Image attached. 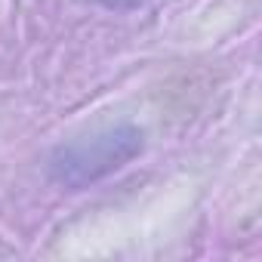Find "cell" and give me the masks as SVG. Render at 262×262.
I'll use <instances>...</instances> for the list:
<instances>
[{"mask_svg": "<svg viewBox=\"0 0 262 262\" xmlns=\"http://www.w3.org/2000/svg\"><path fill=\"white\" fill-rule=\"evenodd\" d=\"M142 148V136L129 126H117L108 129L102 136H93L90 142H74L68 148H62L53 158V176L62 185H86L117 167H123L126 161H133Z\"/></svg>", "mask_w": 262, "mask_h": 262, "instance_id": "cell-1", "label": "cell"}, {"mask_svg": "<svg viewBox=\"0 0 262 262\" xmlns=\"http://www.w3.org/2000/svg\"><path fill=\"white\" fill-rule=\"evenodd\" d=\"M93 4H99V7H108V10H133V7L145 4V0H93Z\"/></svg>", "mask_w": 262, "mask_h": 262, "instance_id": "cell-2", "label": "cell"}]
</instances>
